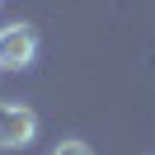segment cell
Wrapping results in <instances>:
<instances>
[{
	"mask_svg": "<svg viewBox=\"0 0 155 155\" xmlns=\"http://www.w3.org/2000/svg\"><path fill=\"white\" fill-rule=\"evenodd\" d=\"M33 136H38V113H33L28 104L5 99V104H0V150L33 146Z\"/></svg>",
	"mask_w": 155,
	"mask_h": 155,
	"instance_id": "1",
	"label": "cell"
},
{
	"mask_svg": "<svg viewBox=\"0 0 155 155\" xmlns=\"http://www.w3.org/2000/svg\"><path fill=\"white\" fill-rule=\"evenodd\" d=\"M38 57V33L28 24H5L0 28V71H24Z\"/></svg>",
	"mask_w": 155,
	"mask_h": 155,
	"instance_id": "2",
	"label": "cell"
},
{
	"mask_svg": "<svg viewBox=\"0 0 155 155\" xmlns=\"http://www.w3.org/2000/svg\"><path fill=\"white\" fill-rule=\"evenodd\" d=\"M52 155H94V150H89L85 141H75V136H71V141H57V150H52Z\"/></svg>",
	"mask_w": 155,
	"mask_h": 155,
	"instance_id": "3",
	"label": "cell"
}]
</instances>
